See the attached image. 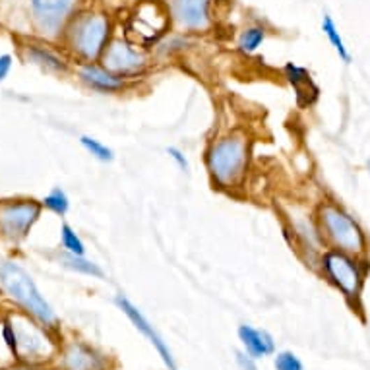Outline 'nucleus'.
I'll return each mask as SVG.
<instances>
[{"label":"nucleus","mask_w":370,"mask_h":370,"mask_svg":"<svg viewBox=\"0 0 370 370\" xmlns=\"http://www.w3.org/2000/svg\"><path fill=\"white\" fill-rule=\"evenodd\" d=\"M249 159L250 147L244 134H227L214 140L204 154L209 179L221 190L241 186L246 177Z\"/></svg>","instance_id":"nucleus-1"},{"label":"nucleus","mask_w":370,"mask_h":370,"mask_svg":"<svg viewBox=\"0 0 370 370\" xmlns=\"http://www.w3.org/2000/svg\"><path fill=\"white\" fill-rule=\"evenodd\" d=\"M316 225L327 249L367 258L369 239L359 221L336 202H322L316 209Z\"/></svg>","instance_id":"nucleus-2"},{"label":"nucleus","mask_w":370,"mask_h":370,"mask_svg":"<svg viewBox=\"0 0 370 370\" xmlns=\"http://www.w3.org/2000/svg\"><path fill=\"white\" fill-rule=\"evenodd\" d=\"M0 281L4 285L6 293L17 301L27 312H31L45 326H52L57 322V316L52 312L51 304L45 301V297L39 293L37 285L22 266L16 262H2L0 264Z\"/></svg>","instance_id":"nucleus-3"},{"label":"nucleus","mask_w":370,"mask_h":370,"mask_svg":"<svg viewBox=\"0 0 370 370\" xmlns=\"http://www.w3.org/2000/svg\"><path fill=\"white\" fill-rule=\"evenodd\" d=\"M367 260L361 256H353L341 250L326 249L320 256L318 266L322 274L327 277L330 283H334L347 297L359 299L367 277Z\"/></svg>","instance_id":"nucleus-4"},{"label":"nucleus","mask_w":370,"mask_h":370,"mask_svg":"<svg viewBox=\"0 0 370 370\" xmlns=\"http://www.w3.org/2000/svg\"><path fill=\"white\" fill-rule=\"evenodd\" d=\"M111 22L103 14H87L77 20L72 31V47L86 62H95L109 45Z\"/></svg>","instance_id":"nucleus-5"},{"label":"nucleus","mask_w":370,"mask_h":370,"mask_svg":"<svg viewBox=\"0 0 370 370\" xmlns=\"http://www.w3.org/2000/svg\"><path fill=\"white\" fill-rule=\"evenodd\" d=\"M99 61L105 68L111 70L112 74L126 77V80L142 76L147 70L146 54L138 49H134L132 45L122 41V39L109 41Z\"/></svg>","instance_id":"nucleus-6"},{"label":"nucleus","mask_w":370,"mask_h":370,"mask_svg":"<svg viewBox=\"0 0 370 370\" xmlns=\"http://www.w3.org/2000/svg\"><path fill=\"white\" fill-rule=\"evenodd\" d=\"M39 216L41 204H37L35 200H17L0 209V229L8 239H26Z\"/></svg>","instance_id":"nucleus-7"},{"label":"nucleus","mask_w":370,"mask_h":370,"mask_svg":"<svg viewBox=\"0 0 370 370\" xmlns=\"http://www.w3.org/2000/svg\"><path fill=\"white\" fill-rule=\"evenodd\" d=\"M114 304H117V306L124 312V316H126V318L134 324V327L138 330L140 334L146 337L147 341H149V343L154 345L155 349H157L159 357H161L165 364H167V369L169 370L177 369V367H175V359H172V353H171V349H169V345L165 343L163 337L155 332V327L151 326V324H149V320L142 314V310H140L134 302H130L122 293H119L117 297H114Z\"/></svg>","instance_id":"nucleus-8"},{"label":"nucleus","mask_w":370,"mask_h":370,"mask_svg":"<svg viewBox=\"0 0 370 370\" xmlns=\"http://www.w3.org/2000/svg\"><path fill=\"white\" fill-rule=\"evenodd\" d=\"M172 20L188 31H204L212 26V0H171Z\"/></svg>","instance_id":"nucleus-9"},{"label":"nucleus","mask_w":370,"mask_h":370,"mask_svg":"<svg viewBox=\"0 0 370 370\" xmlns=\"http://www.w3.org/2000/svg\"><path fill=\"white\" fill-rule=\"evenodd\" d=\"M77 77L86 84L89 89L99 94H121L130 86V80L112 74L103 64L86 62L77 68Z\"/></svg>","instance_id":"nucleus-10"},{"label":"nucleus","mask_w":370,"mask_h":370,"mask_svg":"<svg viewBox=\"0 0 370 370\" xmlns=\"http://www.w3.org/2000/svg\"><path fill=\"white\" fill-rule=\"evenodd\" d=\"M74 4L76 0H31V12L39 29L45 34H54L68 17Z\"/></svg>","instance_id":"nucleus-11"},{"label":"nucleus","mask_w":370,"mask_h":370,"mask_svg":"<svg viewBox=\"0 0 370 370\" xmlns=\"http://www.w3.org/2000/svg\"><path fill=\"white\" fill-rule=\"evenodd\" d=\"M239 339L244 345V351L252 357V359H260V357H267L274 353L276 345L269 334L256 330V327L242 324L239 326Z\"/></svg>","instance_id":"nucleus-12"},{"label":"nucleus","mask_w":370,"mask_h":370,"mask_svg":"<svg viewBox=\"0 0 370 370\" xmlns=\"http://www.w3.org/2000/svg\"><path fill=\"white\" fill-rule=\"evenodd\" d=\"M66 364L70 370H97L101 369V357L86 345H72L66 353Z\"/></svg>","instance_id":"nucleus-13"},{"label":"nucleus","mask_w":370,"mask_h":370,"mask_svg":"<svg viewBox=\"0 0 370 370\" xmlns=\"http://www.w3.org/2000/svg\"><path fill=\"white\" fill-rule=\"evenodd\" d=\"M283 74L285 80L295 87V91H297V101H299V103H302V97H304V95H306V99H309L310 91L316 94V87L312 86V80H310V74L306 68L297 66L293 62H287L283 66Z\"/></svg>","instance_id":"nucleus-14"},{"label":"nucleus","mask_w":370,"mask_h":370,"mask_svg":"<svg viewBox=\"0 0 370 370\" xmlns=\"http://www.w3.org/2000/svg\"><path fill=\"white\" fill-rule=\"evenodd\" d=\"M59 262L62 266L68 267L76 274H82V276H89L95 277V279H105V269L99 264H95L91 260H87L86 256H76V254H70V252H61L59 256Z\"/></svg>","instance_id":"nucleus-15"},{"label":"nucleus","mask_w":370,"mask_h":370,"mask_svg":"<svg viewBox=\"0 0 370 370\" xmlns=\"http://www.w3.org/2000/svg\"><path fill=\"white\" fill-rule=\"evenodd\" d=\"M322 31H324V35L327 37L330 45L334 47V51L337 52V57H339L345 64H349V62H351V52L345 47L343 37H341L336 22H334V17L330 16V14H324V17H322Z\"/></svg>","instance_id":"nucleus-16"},{"label":"nucleus","mask_w":370,"mask_h":370,"mask_svg":"<svg viewBox=\"0 0 370 370\" xmlns=\"http://www.w3.org/2000/svg\"><path fill=\"white\" fill-rule=\"evenodd\" d=\"M264 41H266V27L250 26L246 29H242V34L239 35V41H237V47L244 54H252V52L258 51Z\"/></svg>","instance_id":"nucleus-17"},{"label":"nucleus","mask_w":370,"mask_h":370,"mask_svg":"<svg viewBox=\"0 0 370 370\" xmlns=\"http://www.w3.org/2000/svg\"><path fill=\"white\" fill-rule=\"evenodd\" d=\"M29 59L35 62V64H39L41 68L49 70V72H64L66 70V62L62 61L59 54H54L49 49H43V47H31L29 51Z\"/></svg>","instance_id":"nucleus-18"},{"label":"nucleus","mask_w":370,"mask_h":370,"mask_svg":"<svg viewBox=\"0 0 370 370\" xmlns=\"http://www.w3.org/2000/svg\"><path fill=\"white\" fill-rule=\"evenodd\" d=\"M80 144H82V147H84L94 159H97V161H101V163H111V161H114V151H112L109 146H105L103 142L91 138V136H82V138H80Z\"/></svg>","instance_id":"nucleus-19"},{"label":"nucleus","mask_w":370,"mask_h":370,"mask_svg":"<svg viewBox=\"0 0 370 370\" xmlns=\"http://www.w3.org/2000/svg\"><path fill=\"white\" fill-rule=\"evenodd\" d=\"M61 244L62 249L70 252V254L86 256V244H84V241L80 239V235L68 223L61 225Z\"/></svg>","instance_id":"nucleus-20"},{"label":"nucleus","mask_w":370,"mask_h":370,"mask_svg":"<svg viewBox=\"0 0 370 370\" xmlns=\"http://www.w3.org/2000/svg\"><path fill=\"white\" fill-rule=\"evenodd\" d=\"M43 206L52 212V214H57V216H66L70 209V200L66 196V192L61 188H52L47 196L43 198Z\"/></svg>","instance_id":"nucleus-21"},{"label":"nucleus","mask_w":370,"mask_h":370,"mask_svg":"<svg viewBox=\"0 0 370 370\" xmlns=\"http://www.w3.org/2000/svg\"><path fill=\"white\" fill-rule=\"evenodd\" d=\"M276 370H302V362L299 361V357L291 351H283V353L276 355Z\"/></svg>","instance_id":"nucleus-22"},{"label":"nucleus","mask_w":370,"mask_h":370,"mask_svg":"<svg viewBox=\"0 0 370 370\" xmlns=\"http://www.w3.org/2000/svg\"><path fill=\"white\" fill-rule=\"evenodd\" d=\"M165 151H167V155H169V157H171L172 161L177 163V167H179V169H181L182 172H188L190 171L188 157H186V154H184L182 149H179V147L171 146V147H167Z\"/></svg>","instance_id":"nucleus-23"},{"label":"nucleus","mask_w":370,"mask_h":370,"mask_svg":"<svg viewBox=\"0 0 370 370\" xmlns=\"http://www.w3.org/2000/svg\"><path fill=\"white\" fill-rule=\"evenodd\" d=\"M2 336H4V339H6V343H8L10 349H12V351H16L17 339H16V334H14V327L10 326V324H4Z\"/></svg>","instance_id":"nucleus-24"},{"label":"nucleus","mask_w":370,"mask_h":370,"mask_svg":"<svg viewBox=\"0 0 370 370\" xmlns=\"http://www.w3.org/2000/svg\"><path fill=\"white\" fill-rule=\"evenodd\" d=\"M237 362L242 370H258L254 364V359L249 353H237Z\"/></svg>","instance_id":"nucleus-25"},{"label":"nucleus","mask_w":370,"mask_h":370,"mask_svg":"<svg viewBox=\"0 0 370 370\" xmlns=\"http://www.w3.org/2000/svg\"><path fill=\"white\" fill-rule=\"evenodd\" d=\"M10 68H12V57L10 54H0V82L8 76Z\"/></svg>","instance_id":"nucleus-26"}]
</instances>
